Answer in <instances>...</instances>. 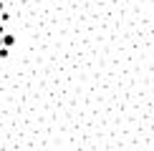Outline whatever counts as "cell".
I'll list each match as a JSON object with an SVG mask.
<instances>
[{"label": "cell", "mask_w": 154, "mask_h": 151, "mask_svg": "<svg viewBox=\"0 0 154 151\" xmlns=\"http://www.w3.org/2000/svg\"><path fill=\"white\" fill-rule=\"evenodd\" d=\"M3 46H5V48H13V46H15V35L5 30V33H3Z\"/></svg>", "instance_id": "6da1fadb"}, {"label": "cell", "mask_w": 154, "mask_h": 151, "mask_svg": "<svg viewBox=\"0 0 154 151\" xmlns=\"http://www.w3.org/2000/svg\"><path fill=\"white\" fill-rule=\"evenodd\" d=\"M8 55H10V48L3 46V48H0V58H8Z\"/></svg>", "instance_id": "7a4b0ae2"}, {"label": "cell", "mask_w": 154, "mask_h": 151, "mask_svg": "<svg viewBox=\"0 0 154 151\" xmlns=\"http://www.w3.org/2000/svg\"><path fill=\"white\" fill-rule=\"evenodd\" d=\"M0 13H3V0H0Z\"/></svg>", "instance_id": "3957f363"}, {"label": "cell", "mask_w": 154, "mask_h": 151, "mask_svg": "<svg viewBox=\"0 0 154 151\" xmlns=\"http://www.w3.org/2000/svg\"><path fill=\"white\" fill-rule=\"evenodd\" d=\"M0 48H3V35H0Z\"/></svg>", "instance_id": "277c9868"}]
</instances>
